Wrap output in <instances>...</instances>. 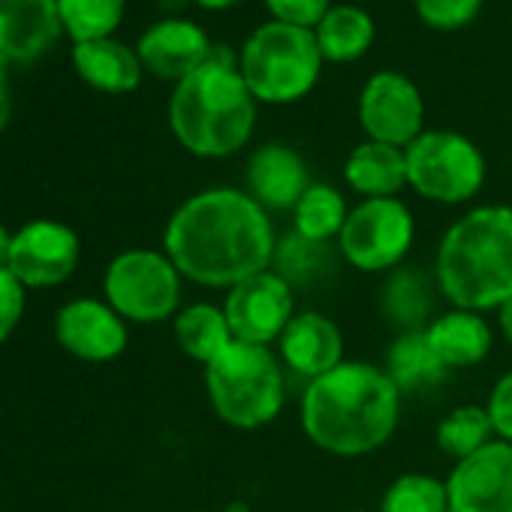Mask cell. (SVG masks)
<instances>
[{
	"instance_id": "obj_1",
	"label": "cell",
	"mask_w": 512,
	"mask_h": 512,
	"mask_svg": "<svg viewBox=\"0 0 512 512\" xmlns=\"http://www.w3.org/2000/svg\"><path fill=\"white\" fill-rule=\"evenodd\" d=\"M163 244L181 278L226 290L266 272L278 250L269 211L235 187L190 196L169 217Z\"/></svg>"
},
{
	"instance_id": "obj_8",
	"label": "cell",
	"mask_w": 512,
	"mask_h": 512,
	"mask_svg": "<svg viewBox=\"0 0 512 512\" xmlns=\"http://www.w3.org/2000/svg\"><path fill=\"white\" fill-rule=\"evenodd\" d=\"M109 305L133 323H160L178 314L181 272L166 253L127 250L115 256L103 281Z\"/></svg>"
},
{
	"instance_id": "obj_23",
	"label": "cell",
	"mask_w": 512,
	"mask_h": 512,
	"mask_svg": "<svg viewBox=\"0 0 512 512\" xmlns=\"http://www.w3.org/2000/svg\"><path fill=\"white\" fill-rule=\"evenodd\" d=\"M175 338L181 350L202 365H211L235 341L223 308L208 302L190 305L175 314Z\"/></svg>"
},
{
	"instance_id": "obj_6",
	"label": "cell",
	"mask_w": 512,
	"mask_h": 512,
	"mask_svg": "<svg viewBox=\"0 0 512 512\" xmlns=\"http://www.w3.org/2000/svg\"><path fill=\"white\" fill-rule=\"evenodd\" d=\"M238 70L256 103L284 106L314 91L323 70V52L314 31L272 19L247 37Z\"/></svg>"
},
{
	"instance_id": "obj_17",
	"label": "cell",
	"mask_w": 512,
	"mask_h": 512,
	"mask_svg": "<svg viewBox=\"0 0 512 512\" xmlns=\"http://www.w3.org/2000/svg\"><path fill=\"white\" fill-rule=\"evenodd\" d=\"M281 359L290 371L317 380L329 371H335L344 362V335L341 329L317 311L296 314L284 335L278 338Z\"/></svg>"
},
{
	"instance_id": "obj_37",
	"label": "cell",
	"mask_w": 512,
	"mask_h": 512,
	"mask_svg": "<svg viewBox=\"0 0 512 512\" xmlns=\"http://www.w3.org/2000/svg\"><path fill=\"white\" fill-rule=\"evenodd\" d=\"M10 250H13V235L7 232V226H0V269L10 266Z\"/></svg>"
},
{
	"instance_id": "obj_12",
	"label": "cell",
	"mask_w": 512,
	"mask_h": 512,
	"mask_svg": "<svg viewBox=\"0 0 512 512\" xmlns=\"http://www.w3.org/2000/svg\"><path fill=\"white\" fill-rule=\"evenodd\" d=\"M446 491L449 512H512V443L491 440L455 461Z\"/></svg>"
},
{
	"instance_id": "obj_11",
	"label": "cell",
	"mask_w": 512,
	"mask_h": 512,
	"mask_svg": "<svg viewBox=\"0 0 512 512\" xmlns=\"http://www.w3.org/2000/svg\"><path fill=\"white\" fill-rule=\"evenodd\" d=\"M425 103L419 88L401 73H374L359 97V124L374 142L407 148L419 139Z\"/></svg>"
},
{
	"instance_id": "obj_21",
	"label": "cell",
	"mask_w": 512,
	"mask_h": 512,
	"mask_svg": "<svg viewBox=\"0 0 512 512\" xmlns=\"http://www.w3.org/2000/svg\"><path fill=\"white\" fill-rule=\"evenodd\" d=\"M344 178L365 199H389L407 184V154L404 148L368 139L347 157Z\"/></svg>"
},
{
	"instance_id": "obj_33",
	"label": "cell",
	"mask_w": 512,
	"mask_h": 512,
	"mask_svg": "<svg viewBox=\"0 0 512 512\" xmlns=\"http://www.w3.org/2000/svg\"><path fill=\"white\" fill-rule=\"evenodd\" d=\"M25 311V287L16 281L10 269H0V341H7L10 332L19 326Z\"/></svg>"
},
{
	"instance_id": "obj_30",
	"label": "cell",
	"mask_w": 512,
	"mask_h": 512,
	"mask_svg": "<svg viewBox=\"0 0 512 512\" xmlns=\"http://www.w3.org/2000/svg\"><path fill=\"white\" fill-rule=\"evenodd\" d=\"M275 260H278V275H284L290 284L311 281L314 275L329 269V244L308 241L302 235H290L278 244Z\"/></svg>"
},
{
	"instance_id": "obj_40",
	"label": "cell",
	"mask_w": 512,
	"mask_h": 512,
	"mask_svg": "<svg viewBox=\"0 0 512 512\" xmlns=\"http://www.w3.org/2000/svg\"><path fill=\"white\" fill-rule=\"evenodd\" d=\"M350 512H359V509H350Z\"/></svg>"
},
{
	"instance_id": "obj_26",
	"label": "cell",
	"mask_w": 512,
	"mask_h": 512,
	"mask_svg": "<svg viewBox=\"0 0 512 512\" xmlns=\"http://www.w3.org/2000/svg\"><path fill=\"white\" fill-rule=\"evenodd\" d=\"M347 217H350L347 202L332 184H311L293 208L296 235L308 241H320V244H329L332 238H338Z\"/></svg>"
},
{
	"instance_id": "obj_27",
	"label": "cell",
	"mask_w": 512,
	"mask_h": 512,
	"mask_svg": "<svg viewBox=\"0 0 512 512\" xmlns=\"http://www.w3.org/2000/svg\"><path fill=\"white\" fill-rule=\"evenodd\" d=\"M491 440H497L494 425H491L488 410L479 404H461V407L449 410L437 425V446L443 455H449L455 461L479 452Z\"/></svg>"
},
{
	"instance_id": "obj_39",
	"label": "cell",
	"mask_w": 512,
	"mask_h": 512,
	"mask_svg": "<svg viewBox=\"0 0 512 512\" xmlns=\"http://www.w3.org/2000/svg\"><path fill=\"white\" fill-rule=\"evenodd\" d=\"M223 512H253L250 509V503L247 500H232V503H226V509Z\"/></svg>"
},
{
	"instance_id": "obj_19",
	"label": "cell",
	"mask_w": 512,
	"mask_h": 512,
	"mask_svg": "<svg viewBox=\"0 0 512 512\" xmlns=\"http://www.w3.org/2000/svg\"><path fill=\"white\" fill-rule=\"evenodd\" d=\"M73 64L76 73L97 91L103 94H130L142 82V61L139 55L106 37V40H88L73 46Z\"/></svg>"
},
{
	"instance_id": "obj_34",
	"label": "cell",
	"mask_w": 512,
	"mask_h": 512,
	"mask_svg": "<svg viewBox=\"0 0 512 512\" xmlns=\"http://www.w3.org/2000/svg\"><path fill=\"white\" fill-rule=\"evenodd\" d=\"M485 410H488V416H491L494 437L512 443V371H506V374L494 383Z\"/></svg>"
},
{
	"instance_id": "obj_25",
	"label": "cell",
	"mask_w": 512,
	"mask_h": 512,
	"mask_svg": "<svg viewBox=\"0 0 512 512\" xmlns=\"http://www.w3.org/2000/svg\"><path fill=\"white\" fill-rule=\"evenodd\" d=\"M380 311L404 332L425 329V320L431 314V287L425 275L401 266L392 269L380 293Z\"/></svg>"
},
{
	"instance_id": "obj_31",
	"label": "cell",
	"mask_w": 512,
	"mask_h": 512,
	"mask_svg": "<svg viewBox=\"0 0 512 512\" xmlns=\"http://www.w3.org/2000/svg\"><path fill=\"white\" fill-rule=\"evenodd\" d=\"M482 0H416L419 19L434 31H455L476 19Z\"/></svg>"
},
{
	"instance_id": "obj_3",
	"label": "cell",
	"mask_w": 512,
	"mask_h": 512,
	"mask_svg": "<svg viewBox=\"0 0 512 512\" xmlns=\"http://www.w3.org/2000/svg\"><path fill=\"white\" fill-rule=\"evenodd\" d=\"M440 293L461 311H491L512 299V208L482 205L455 220L437 247Z\"/></svg>"
},
{
	"instance_id": "obj_29",
	"label": "cell",
	"mask_w": 512,
	"mask_h": 512,
	"mask_svg": "<svg viewBox=\"0 0 512 512\" xmlns=\"http://www.w3.org/2000/svg\"><path fill=\"white\" fill-rule=\"evenodd\" d=\"M380 512H449L446 482L428 473H404L386 488Z\"/></svg>"
},
{
	"instance_id": "obj_22",
	"label": "cell",
	"mask_w": 512,
	"mask_h": 512,
	"mask_svg": "<svg viewBox=\"0 0 512 512\" xmlns=\"http://www.w3.org/2000/svg\"><path fill=\"white\" fill-rule=\"evenodd\" d=\"M323 61L350 64L359 61L374 43V22L359 7H332L314 28Z\"/></svg>"
},
{
	"instance_id": "obj_20",
	"label": "cell",
	"mask_w": 512,
	"mask_h": 512,
	"mask_svg": "<svg viewBox=\"0 0 512 512\" xmlns=\"http://www.w3.org/2000/svg\"><path fill=\"white\" fill-rule=\"evenodd\" d=\"M431 350L440 356V362L452 368H473L479 365L491 350V329L482 314L476 311H449L425 326Z\"/></svg>"
},
{
	"instance_id": "obj_24",
	"label": "cell",
	"mask_w": 512,
	"mask_h": 512,
	"mask_svg": "<svg viewBox=\"0 0 512 512\" xmlns=\"http://www.w3.org/2000/svg\"><path fill=\"white\" fill-rule=\"evenodd\" d=\"M446 365L440 362V356L431 350L425 329L419 332H404L386 356V374L395 380V386L404 392H419L428 389L434 383H440L446 377Z\"/></svg>"
},
{
	"instance_id": "obj_18",
	"label": "cell",
	"mask_w": 512,
	"mask_h": 512,
	"mask_svg": "<svg viewBox=\"0 0 512 512\" xmlns=\"http://www.w3.org/2000/svg\"><path fill=\"white\" fill-rule=\"evenodd\" d=\"M247 187H250V196L266 211L296 208V202L311 187L308 166L302 154L293 151L290 145H281V142L263 145L247 163Z\"/></svg>"
},
{
	"instance_id": "obj_32",
	"label": "cell",
	"mask_w": 512,
	"mask_h": 512,
	"mask_svg": "<svg viewBox=\"0 0 512 512\" xmlns=\"http://www.w3.org/2000/svg\"><path fill=\"white\" fill-rule=\"evenodd\" d=\"M266 7L275 16V22L308 28V31H314L323 22V16L332 10L329 0H266Z\"/></svg>"
},
{
	"instance_id": "obj_38",
	"label": "cell",
	"mask_w": 512,
	"mask_h": 512,
	"mask_svg": "<svg viewBox=\"0 0 512 512\" xmlns=\"http://www.w3.org/2000/svg\"><path fill=\"white\" fill-rule=\"evenodd\" d=\"M196 4H199L202 10H229V7L241 4V0H196Z\"/></svg>"
},
{
	"instance_id": "obj_5",
	"label": "cell",
	"mask_w": 512,
	"mask_h": 512,
	"mask_svg": "<svg viewBox=\"0 0 512 512\" xmlns=\"http://www.w3.org/2000/svg\"><path fill=\"white\" fill-rule=\"evenodd\" d=\"M205 389L214 413L232 428H263L284 410L281 362L260 344L232 341L211 365H205Z\"/></svg>"
},
{
	"instance_id": "obj_14",
	"label": "cell",
	"mask_w": 512,
	"mask_h": 512,
	"mask_svg": "<svg viewBox=\"0 0 512 512\" xmlns=\"http://www.w3.org/2000/svg\"><path fill=\"white\" fill-rule=\"evenodd\" d=\"M55 335L64 350L88 362H109L127 347L124 317L112 305L94 299L64 305L55 320Z\"/></svg>"
},
{
	"instance_id": "obj_10",
	"label": "cell",
	"mask_w": 512,
	"mask_h": 512,
	"mask_svg": "<svg viewBox=\"0 0 512 512\" xmlns=\"http://www.w3.org/2000/svg\"><path fill=\"white\" fill-rule=\"evenodd\" d=\"M296 299L293 284L278 272H260L226 293L223 314L229 320L232 338L241 344H260L269 347L284 335L290 326Z\"/></svg>"
},
{
	"instance_id": "obj_7",
	"label": "cell",
	"mask_w": 512,
	"mask_h": 512,
	"mask_svg": "<svg viewBox=\"0 0 512 512\" xmlns=\"http://www.w3.org/2000/svg\"><path fill=\"white\" fill-rule=\"evenodd\" d=\"M407 184L443 205H458L473 199L485 184V157L461 133L428 130L407 148Z\"/></svg>"
},
{
	"instance_id": "obj_35",
	"label": "cell",
	"mask_w": 512,
	"mask_h": 512,
	"mask_svg": "<svg viewBox=\"0 0 512 512\" xmlns=\"http://www.w3.org/2000/svg\"><path fill=\"white\" fill-rule=\"evenodd\" d=\"M7 64H0V130L10 121V91H7Z\"/></svg>"
},
{
	"instance_id": "obj_4",
	"label": "cell",
	"mask_w": 512,
	"mask_h": 512,
	"mask_svg": "<svg viewBox=\"0 0 512 512\" xmlns=\"http://www.w3.org/2000/svg\"><path fill=\"white\" fill-rule=\"evenodd\" d=\"M169 127L196 157H229L241 151L256 127V97L229 52L211 58L178 82L169 100Z\"/></svg>"
},
{
	"instance_id": "obj_16",
	"label": "cell",
	"mask_w": 512,
	"mask_h": 512,
	"mask_svg": "<svg viewBox=\"0 0 512 512\" xmlns=\"http://www.w3.org/2000/svg\"><path fill=\"white\" fill-rule=\"evenodd\" d=\"M211 52L214 49H211L205 31L187 19H163V22L151 25L136 46L142 67L148 73H154L160 79H172V82L193 76L211 58Z\"/></svg>"
},
{
	"instance_id": "obj_36",
	"label": "cell",
	"mask_w": 512,
	"mask_h": 512,
	"mask_svg": "<svg viewBox=\"0 0 512 512\" xmlns=\"http://www.w3.org/2000/svg\"><path fill=\"white\" fill-rule=\"evenodd\" d=\"M497 323H500V332H503V338L512 344V299H509L503 308H497Z\"/></svg>"
},
{
	"instance_id": "obj_13",
	"label": "cell",
	"mask_w": 512,
	"mask_h": 512,
	"mask_svg": "<svg viewBox=\"0 0 512 512\" xmlns=\"http://www.w3.org/2000/svg\"><path fill=\"white\" fill-rule=\"evenodd\" d=\"M79 263V238L58 220H34L13 235L10 272L22 287H55Z\"/></svg>"
},
{
	"instance_id": "obj_9",
	"label": "cell",
	"mask_w": 512,
	"mask_h": 512,
	"mask_svg": "<svg viewBox=\"0 0 512 512\" xmlns=\"http://www.w3.org/2000/svg\"><path fill=\"white\" fill-rule=\"evenodd\" d=\"M416 238V223L410 208L389 196V199H365L356 205L338 235L344 260L368 275L392 272L404 263Z\"/></svg>"
},
{
	"instance_id": "obj_2",
	"label": "cell",
	"mask_w": 512,
	"mask_h": 512,
	"mask_svg": "<svg viewBox=\"0 0 512 512\" xmlns=\"http://www.w3.org/2000/svg\"><path fill=\"white\" fill-rule=\"evenodd\" d=\"M401 419V389L380 365L341 362L308 383L302 395V428L308 440L332 455L356 458L389 443Z\"/></svg>"
},
{
	"instance_id": "obj_15",
	"label": "cell",
	"mask_w": 512,
	"mask_h": 512,
	"mask_svg": "<svg viewBox=\"0 0 512 512\" xmlns=\"http://www.w3.org/2000/svg\"><path fill=\"white\" fill-rule=\"evenodd\" d=\"M58 0H0V64H31L61 37Z\"/></svg>"
},
{
	"instance_id": "obj_28",
	"label": "cell",
	"mask_w": 512,
	"mask_h": 512,
	"mask_svg": "<svg viewBox=\"0 0 512 512\" xmlns=\"http://www.w3.org/2000/svg\"><path fill=\"white\" fill-rule=\"evenodd\" d=\"M127 10V0H58L64 31L73 43L106 40L115 34Z\"/></svg>"
}]
</instances>
